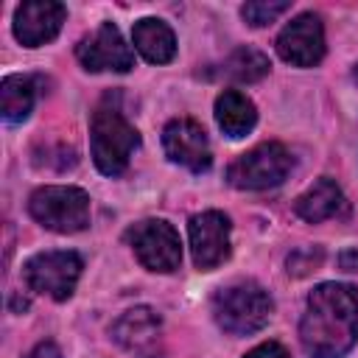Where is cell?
<instances>
[{"label": "cell", "instance_id": "1", "mask_svg": "<svg viewBox=\"0 0 358 358\" xmlns=\"http://www.w3.org/2000/svg\"><path fill=\"white\" fill-rule=\"evenodd\" d=\"M299 341L310 358H341L358 341V296L352 285L322 282L310 291Z\"/></svg>", "mask_w": 358, "mask_h": 358}, {"label": "cell", "instance_id": "2", "mask_svg": "<svg viewBox=\"0 0 358 358\" xmlns=\"http://www.w3.org/2000/svg\"><path fill=\"white\" fill-rule=\"evenodd\" d=\"M90 145L92 162L103 176H120L129 168L134 148L140 145V131L126 120L123 109L117 106V95H106L90 123Z\"/></svg>", "mask_w": 358, "mask_h": 358}, {"label": "cell", "instance_id": "3", "mask_svg": "<svg viewBox=\"0 0 358 358\" xmlns=\"http://www.w3.org/2000/svg\"><path fill=\"white\" fill-rule=\"evenodd\" d=\"M274 302L268 291L255 280H238L213 296V316L221 330L232 336H249L268 324Z\"/></svg>", "mask_w": 358, "mask_h": 358}, {"label": "cell", "instance_id": "4", "mask_svg": "<svg viewBox=\"0 0 358 358\" xmlns=\"http://www.w3.org/2000/svg\"><path fill=\"white\" fill-rule=\"evenodd\" d=\"M28 213L45 229L73 235L90 224V196L76 185H45L31 193Z\"/></svg>", "mask_w": 358, "mask_h": 358}, {"label": "cell", "instance_id": "5", "mask_svg": "<svg viewBox=\"0 0 358 358\" xmlns=\"http://www.w3.org/2000/svg\"><path fill=\"white\" fill-rule=\"evenodd\" d=\"M294 159L282 143H260L227 168V182L238 190H268L285 182Z\"/></svg>", "mask_w": 358, "mask_h": 358}, {"label": "cell", "instance_id": "6", "mask_svg": "<svg viewBox=\"0 0 358 358\" xmlns=\"http://www.w3.org/2000/svg\"><path fill=\"white\" fill-rule=\"evenodd\" d=\"M126 241L131 243L137 260L148 268V271H176L182 263V243H179V232L162 221V218H145L137 221L129 232Z\"/></svg>", "mask_w": 358, "mask_h": 358}, {"label": "cell", "instance_id": "7", "mask_svg": "<svg viewBox=\"0 0 358 358\" xmlns=\"http://www.w3.org/2000/svg\"><path fill=\"white\" fill-rule=\"evenodd\" d=\"M81 268H84V263L76 252H42L25 263L22 277L31 291L45 294L56 302H64L73 296Z\"/></svg>", "mask_w": 358, "mask_h": 358}, {"label": "cell", "instance_id": "8", "mask_svg": "<svg viewBox=\"0 0 358 358\" xmlns=\"http://www.w3.org/2000/svg\"><path fill=\"white\" fill-rule=\"evenodd\" d=\"M76 59L90 73H101V70L129 73L134 67V53L126 45V39L120 36L117 25H112V22H101L92 34L78 39Z\"/></svg>", "mask_w": 358, "mask_h": 358}, {"label": "cell", "instance_id": "9", "mask_svg": "<svg viewBox=\"0 0 358 358\" xmlns=\"http://www.w3.org/2000/svg\"><path fill=\"white\" fill-rule=\"evenodd\" d=\"M229 218L218 210H204L190 218L187 235H190V252L193 263L201 271H213L229 257Z\"/></svg>", "mask_w": 358, "mask_h": 358}, {"label": "cell", "instance_id": "10", "mask_svg": "<svg viewBox=\"0 0 358 358\" xmlns=\"http://www.w3.org/2000/svg\"><path fill=\"white\" fill-rule=\"evenodd\" d=\"M277 53L282 62L294 67H313L324 56V25L319 14H299L294 17L277 36Z\"/></svg>", "mask_w": 358, "mask_h": 358}, {"label": "cell", "instance_id": "11", "mask_svg": "<svg viewBox=\"0 0 358 358\" xmlns=\"http://www.w3.org/2000/svg\"><path fill=\"white\" fill-rule=\"evenodd\" d=\"M162 148L171 162L182 165L193 173H201L213 165L207 131L201 129V123H196L190 117H173L162 129Z\"/></svg>", "mask_w": 358, "mask_h": 358}, {"label": "cell", "instance_id": "12", "mask_svg": "<svg viewBox=\"0 0 358 358\" xmlns=\"http://www.w3.org/2000/svg\"><path fill=\"white\" fill-rule=\"evenodd\" d=\"M67 8L56 0H31L14 11V36L25 48H39L62 31Z\"/></svg>", "mask_w": 358, "mask_h": 358}, {"label": "cell", "instance_id": "13", "mask_svg": "<svg viewBox=\"0 0 358 358\" xmlns=\"http://www.w3.org/2000/svg\"><path fill=\"white\" fill-rule=\"evenodd\" d=\"M344 207H347L344 193H341V187H338L330 176L316 179V182L294 201V213H296L302 221H308V224H319V221L336 218Z\"/></svg>", "mask_w": 358, "mask_h": 358}, {"label": "cell", "instance_id": "14", "mask_svg": "<svg viewBox=\"0 0 358 358\" xmlns=\"http://www.w3.org/2000/svg\"><path fill=\"white\" fill-rule=\"evenodd\" d=\"M159 327H162V319L154 308L148 305H137L131 310H126L115 324H112V338L126 347V350H143L148 344H154V338L159 336Z\"/></svg>", "mask_w": 358, "mask_h": 358}, {"label": "cell", "instance_id": "15", "mask_svg": "<svg viewBox=\"0 0 358 358\" xmlns=\"http://www.w3.org/2000/svg\"><path fill=\"white\" fill-rule=\"evenodd\" d=\"M134 48L140 50L143 59H148L151 64H168L176 56V36L171 31L168 22L157 20V17H143L134 22L131 31Z\"/></svg>", "mask_w": 358, "mask_h": 358}, {"label": "cell", "instance_id": "16", "mask_svg": "<svg viewBox=\"0 0 358 358\" xmlns=\"http://www.w3.org/2000/svg\"><path fill=\"white\" fill-rule=\"evenodd\" d=\"M215 123H218V129H221L227 137L238 140V137H246V134L255 129V123H257V109H255V103H252L243 92H238V90H224V92L215 98Z\"/></svg>", "mask_w": 358, "mask_h": 358}, {"label": "cell", "instance_id": "17", "mask_svg": "<svg viewBox=\"0 0 358 358\" xmlns=\"http://www.w3.org/2000/svg\"><path fill=\"white\" fill-rule=\"evenodd\" d=\"M36 103V78L34 76H6L0 81V112L6 123H22Z\"/></svg>", "mask_w": 358, "mask_h": 358}, {"label": "cell", "instance_id": "18", "mask_svg": "<svg viewBox=\"0 0 358 358\" xmlns=\"http://www.w3.org/2000/svg\"><path fill=\"white\" fill-rule=\"evenodd\" d=\"M271 62L266 53H260L257 48H235L227 59H224V76H229L238 84H255L263 76H268Z\"/></svg>", "mask_w": 358, "mask_h": 358}, {"label": "cell", "instance_id": "19", "mask_svg": "<svg viewBox=\"0 0 358 358\" xmlns=\"http://www.w3.org/2000/svg\"><path fill=\"white\" fill-rule=\"evenodd\" d=\"M288 8H291L288 0H252V3H243V6H241V17H243L249 25L263 28V25L274 22L277 17H282Z\"/></svg>", "mask_w": 358, "mask_h": 358}, {"label": "cell", "instance_id": "20", "mask_svg": "<svg viewBox=\"0 0 358 358\" xmlns=\"http://www.w3.org/2000/svg\"><path fill=\"white\" fill-rule=\"evenodd\" d=\"M319 263H322V249H319V246H299V249H294V252L288 255V260H285L288 274H294V277L310 274Z\"/></svg>", "mask_w": 358, "mask_h": 358}, {"label": "cell", "instance_id": "21", "mask_svg": "<svg viewBox=\"0 0 358 358\" xmlns=\"http://www.w3.org/2000/svg\"><path fill=\"white\" fill-rule=\"evenodd\" d=\"M243 358H288V352L277 341H266V344H257L255 350H249Z\"/></svg>", "mask_w": 358, "mask_h": 358}, {"label": "cell", "instance_id": "22", "mask_svg": "<svg viewBox=\"0 0 358 358\" xmlns=\"http://www.w3.org/2000/svg\"><path fill=\"white\" fill-rule=\"evenodd\" d=\"M25 358H62V350L53 341H39Z\"/></svg>", "mask_w": 358, "mask_h": 358}, {"label": "cell", "instance_id": "23", "mask_svg": "<svg viewBox=\"0 0 358 358\" xmlns=\"http://www.w3.org/2000/svg\"><path fill=\"white\" fill-rule=\"evenodd\" d=\"M338 266L344 271H358V249H344L338 255Z\"/></svg>", "mask_w": 358, "mask_h": 358}, {"label": "cell", "instance_id": "24", "mask_svg": "<svg viewBox=\"0 0 358 358\" xmlns=\"http://www.w3.org/2000/svg\"><path fill=\"white\" fill-rule=\"evenodd\" d=\"M352 78H355V84H358V64H355V70H352Z\"/></svg>", "mask_w": 358, "mask_h": 358}]
</instances>
